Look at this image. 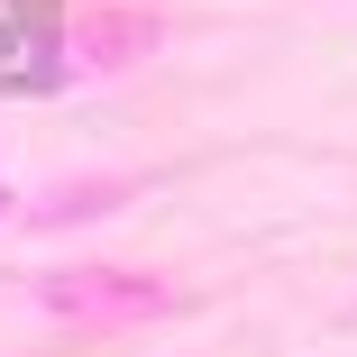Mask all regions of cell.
<instances>
[{"label":"cell","instance_id":"obj_1","mask_svg":"<svg viewBox=\"0 0 357 357\" xmlns=\"http://www.w3.org/2000/svg\"><path fill=\"white\" fill-rule=\"evenodd\" d=\"M37 303L64 312V321H137V312L165 303V284L156 275H119V266H74V275H46Z\"/></svg>","mask_w":357,"mask_h":357}]
</instances>
